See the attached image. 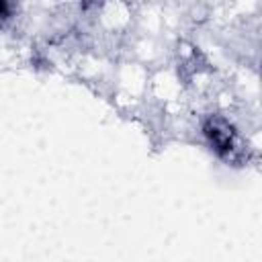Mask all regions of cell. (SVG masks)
Segmentation results:
<instances>
[{
    "instance_id": "1",
    "label": "cell",
    "mask_w": 262,
    "mask_h": 262,
    "mask_svg": "<svg viewBox=\"0 0 262 262\" xmlns=\"http://www.w3.org/2000/svg\"><path fill=\"white\" fill-rule=\"evenodd\" d=\"M201 131L207 143L211 145V149H215L219 156H229L237 149V133L225 117L219 115L207 117L201 125Z\"/></svg>"
}]
</instances>
